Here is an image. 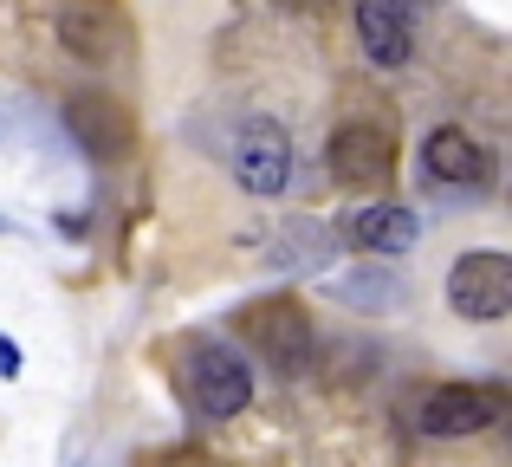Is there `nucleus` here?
<instances>
[{
    "mask_svg": "<svg viewBox=\"0 0 512 467\" xmlns=\"http://www.w3.org/2000/svg\"><path fill=\"white\" fill-rule=\"evenodd\" d=\"M188 396H195V416L208 422H227L253 403V364L227 344H201L188 357Z\"/></svg>",
    "mask_w": 512,
    "mask_h": 467,
    "instance_id": "5",
    "label": "nucleus"
},
{
    "mask_svg": "<svg viewBox=\"0 0 512 467\" xmlns=\"http://www.w3.org/2000/svg\"><path fill=\"white\" fill-rule=\"evenodd\" d=\"M448 312L467 318V325H500L512 312V260L500 247L461 253L448 266Z\"/></svg>",
    "mask_w": 512,
    "mask_h": 467,
    "instance_id": "2",
    "label": "nucleus"
},
{
    "mask_svg": "<svg viewBox=\"0 0 512 467\" xmlns=\"http://www.w3.org/2000/svg\"><path fill=\"white\" fill-rule=\"evenodd\" d=\"M240 331H247L253 357L273 364L279 377H299V370L312 364V312H305L299 299H286V292L253 299L247 312H240Z\"/></svg>",
    "mask_w": 512,
    "mask_h": 467,
    "instance_id": "1",
    "label": "nucleus"
},
{
    "mask_svg": "<svg viewBox=\"0 0 512 467\" xmlns=\"http://www.w3.org/2000/svg\"><path fill=\"white\" fill-rule=\"evenodd\" d=\"M506 416V390L493 383H441L415 403V429L435 435V442H461V435H480Z\"/></svg>",
    "mask_w": 512,
    "mask_h": 467,
    "instance_id": "3",
    "label": "nucleus"
},
{
    "mask_svg": "<svg viewBox=\"0 0 512 467\" xmlns=\"http://www.w3.org/2000/svg\"><path fill=\"white\" fill-rule=\"evenodd\" d=\"M227 169H234V182L247 195L273 202V195H286V182H292V137L273 124V117H247V124L234 130Z\"/></svg>",
    "mask_w": 512,
    "mask_h": 467,
    "instance_id": "4",
    "label": "nucleus"
},
{
    "mask_svg": "<svg viewBox=\"0 0 512 467\" xmlns=\"http://www.w3.org/2000/svg\"><path fill=\"white\" fill-rule=\"evenodd\" d=\"M344 240L357 253H409L422 240V221L402 202H370V208H350L344 215Z\"/></svg>",
    "mask_w": 512,
    "mask_h": 467,
    "instance_id": "11",
    "label": "nucleus"
},
{
    "mask_svg": "<svg viewBox=\"0 0 512 467\" xmlns=\"http://www.w3.org/2000/svg\"><path fill=\"white\" fill-rule=\"evenodd\" d=\"M52 26H59V46L72 52V59H85V65L117 59V52H124V39H130L124 13H117L111 0H65Z\"/></svg>",
    "mask_w": 512,
    "mask_h": 467,
    "instance_id": "10",
    "label": "nucleus"
},
{
    "mask_svg": "<svg viewBox=\"0 0 512 467\" xmlns=\"http://www.w3.org/2000/svg\"><path fill=\"white\" fill-rule=\"evenodd\" d=\"M415 13H422V0H357V39H363V59H370L376 72L409 65Z\"/></svg>",
    "mask_w": 512,
    "mask_h": 467,
    "instance_id": "9",
    "label": "nucleus"
},
{
    "mask_svg": "<svg viewBox=\"0 0 512 467\" xmlns=\"http://www.w3.org/2000/svg\"><path fill=\"white\" fill-rule=\"evenodd\" d=\"M325 156H331V176H338L344 189H383V182L396 176V137H389L383 124H370V117L331 130Z\"/></svg>",
    "mask_w": 512,
    "mask_h": 467,
    "instance_id": "6",
    "label": "nucleus"
},
{
    "mask_svg": "<svg viewBox=\"0 0 512 467\" xmlns=\"http://www.w3.org/2000/svg\"><path fill=\"white\" fill-rule=\"evenodd\" d=\"M422 169L441 189H487L493 182V150L461 124H435L422 137Z\"/></svg>",
    "mask_w": 512,
    "mask_h": 467,
    "instance_id": "8",
    "label": "nucleus"
},
{
    "mask_svg": "<svg viewBox=\"0 0 512 467\" xmlns=\"http://www.w3.org/2000/svg\"><path fill=\"white\" fill-rule=\"evenodd\" d=\"M279 7H286V13H325L331 0H279Z\"/></svg>",
    "mask_w": 512,
    "mask_h": 467,
    "instance_id": "13",
    "label": "nucleus"
},
{
    "mask_svg": "<svg viewBox=\"0 0 512 467\" xmlns=\"http://www.w3.org/2000/svg\"><path fill=\"white\" fill-rule=\"evenodd\" d=\"M65 130L78 137V150L98 156V163H124L137 130H130V111L111 98V91H72L65 98Z\"/></svg>",
    "mask_w": 512,
    "mask_h": 467,
    "instance_id": "7",
    "label": "nucleus"
},
{
    "mask_svg": "<svg viewBox=\"0 0 512 467\" xmlns=\"http://www.w3.org/2000/svg\"><path fill=\"white\" fill-rule=\"evenodd\" d=\"M0 377H20V344L0 331Z\"/></svg>",
    "mask_w": 512,
    "mask_h": 467,
    "instance_id": "12",
    "label": "nucleus"
}]
</instances>
